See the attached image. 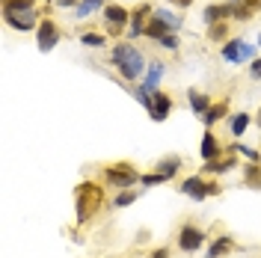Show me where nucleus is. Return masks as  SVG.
Listing matches in <instances>:
<instances>
[{
  "mask_svg": "<svg viewBox=\"0 0 261 258\" xmlns=\"http://www.w3.org/2000/svg\"><path fill=\"white\" fill-rule=\"evenodd\" d=\"M110 60H113L116 71H119L125 81L134 83V81H143V78H146L148 63H146V57L140 54L137 45H130V42H119V45L110 50Z\"/></svg>",
  "mask_w": 261,
  "mask_h": 258,
  "instance_id": "1",
  "label": "nucleus"
},
{
  "mask_svg": "<svg viewBox=\"0 0 261 258\" xmlns=\"http://www.w3.org/2000/svg\"><path fill=\"white\" fill-rule=\"evenodd\" d=\"M98 205H101V187L83 181L81 187H77V223H86L98 211Z\"/></svg>",
  "mask_w": 261,
  "mask_h": 258,
  "instance_id": "2",
  "label": "nucleus"
},
{
  "mask_svg": "<svg viewBox=\"0 0 261 258\" xmlns=\"http://www.w3.org/2000/svg\"><path fill=\"white\" fill-rule=\"evenodd\" d=\"M104 178H107L113 187H119V190H128V187H134V184L140 181V172H137L130 163H113V166L104 169Z\"/></svg>",
  "mask_w": 261,
  "mask_h": 258,
  "instance_id": "3",
  "label": "nucleus"
},
{
  "mask_svg": "<svg viewBox=\"0 0 261 258\" xmlns=\"http://www.w3.org/2000/svg\"><path fill=\"white\" fill-rule=\"evenodd\" d=\"M181 193L190 196L193 202H205L208 196H217V193H220V184H214V181L208 184L202 175H190L187 181H181Z\"/></svg>",
  "mask_w": 261,
  "mask_h": 258,
  "instance_id": "4",
  "label": "nucleus"
},
{
  "mask_svg": "<svg viewBox=\"0 0 261 258\" xmlns=\"http://www.w3.org/2000/svg\"><path fill=\"white\" fill-rule=\"evenodd\" d=\"M36 42H39V50H54L57 42H60V30H57V21L50 18H42V24L36 27Z\"/></svg>",
  "mask_w": 261,
  "mask_h": 258,
  "instance_id": "5",
  "label": "nucleus"
},
{
  "mask_svg": "<svg viewBox=\"0 0 261 258\" xmlns=\"http://www.w3.org/2000/svg\"><path fill=\"white\" fill-rule=\"evenodd\" d=\"M3 18H6V24L12 30H21V33H27V30L42 24V18H39L36 9H27V12H3Z\"/></svg>",
  "mask_w": 261,
  "mask_h": 258,
  "instance_id": "6",
  "label": "nucleus"
},
{
  "mask_svg": "<svg viewBox=\"0 0 261 258\" xmlns=\"http://www.w3.org/2000/svg\"><path fill=\"white\" fill-rule=\"evenodd\" d=\"M205 243V231L196 226H181L178 231V246L184 249V252H196L199 246Z\"/></svg>",
  "mask_w": 261,
  "mask_h": 258,
  "instance_id": "7",
  "label": "nucleus"
},
{
  "mask_svg": "<svg viewBox=\"0 0 261 258\" xmlns=\"http://www.w3.org/2000/svg\"><path fill=\"white\" fill-rule=\"evenodd\" d=\"M169 113H172V98L166 92H161V89H151V110H148V116L154 122H163Z\"/></svg>",
  "mask_w": 261,
  "mask_h": 258,
  "instance_id": "8",
  "label": "nucleus"
},
{
  "mask_svg": "<svg viewBox=\"0 0 261 258\" xmlns=\"http://www.w3.org/2000/svg\"><path fill=\"white\" fill-rule=\"evenodd\" d=\"M104 18H107V24H113V27L130 24V12L125 6H116V3H107V6H104Z\"/></svg>",
  "mask_w": 261,
  "mask_h": 258,
  "instance_id": "9",
  "label": "nucleus"
},
{
  "mask_svg": "<svg viewBox=\"0 0 261 258\" xmlns=\"http://www.w3.org/2000/svg\"><path fill=\"white\" fill-rule=\"evenodd\" d=\"M169 33H175L172 30V24H166V21H163V18H148L146 21V36L148 39H154V42H161L163 36H169Z\"/></svg>",
  "mask_w": 261,
  "mask_h": 258,
  "instance_id": "10",
  "label": "nucleus"
},
{
  "mask_svg": "<svg viewBox=\"0 0 261 258\" xmlns=\"http://www.w3.org/2000/svg\"><path fill=\"white\" fill-rule=\"evenodd\" d=\"M199 154H202V161H217V154H220V140L214 137L211 131H205V134H202Z\"/></svg>",
  "mask_w": 261,
  "mask_h": 258,
  "instance_id": "11",
  "label": "nucleus"
},
{
  "mask_svg": "<svg viewBox=\"0 0 261 258\" xmlns=\"http://www.w3.org/2000/svg\"><path fill=\"white\" fill-rule=\"evenodd\" d=\"M220 54H223L226 63H234V65L244 63V39H231V42H226Z\"/></svg>",
  "mask_w": 261,
  "mask_h": 258,
  "instance_id": "12",
  "label": "nucleus"
},
{
  "mask_svg": "<svg viewBox=\"0 0 261 258\" xmlns=\"http://www.w3.org/2000/svg\"><path fill=\"white\" fill-rule=\"evenodd\" d=\"M163 74H166V65L163 63H148V68H146V78H143V83H146L148 89H158L161 86V81H163Z\"/></svg>",
  "mask_w": 261,
  "mask_h": 258,
  "instance_id": "13",
  "label": "nucleus"
},
{
  "mask_svg": "<svg viewBox=\"0 0 261 258\" xmlns=\"http://www.w3.org/2000/svg\"><path fill=\"white\" fill-rule=\"evenodd\" d=\"M220 119H228V101H217V104H211L208 107V113L202 116V122L211 128V125H217Z\"/></svg>",
  "mask_w": 261,
  "mask_h": 258,
  "instance_id": "14",
  "label": "nucleus"
},
{
  "mask_svg": "<svg viewBox=\"0 0 261 258\" xmlns=\"http://www.w3.org/2000/svg\"><path fill=\"white\" fill-rule=\"evenodd\" d=\"M231 249H234V238L223 235V238H217V241L211 243V249H208V258H220V255H226V252H231Z\"/></svg>",
  "mask_w": 261,
  "mask_h": 258,
  "instance_id": "15",
  "label": "nucleus"
},
{
  "mask_svg": "<svg viewBox=\"0 0 261 258\" xmlns=\"http://www.w3.org/2000/svg\"><path fill=\"white\" fill-rule=\"evenodd\" d=\"M178 169H181V158H178V154H172V158H166V161L158 163V172H161V175L166 178V181L178 175Z\"/></svg>",
  "mask_w": 261,
  "mask_h": 258,
  "instance_id": "16",
  "label": "nucleus"
},
{
  "mask_svg": "<svg viewBox=\"0 0 261 258\" xmlns=\"http://www.w3.org/2000/svg\"><path fill=\"white\" fill-rule=\"evenodd\" d=\"M190 107H193L196 116H205L208 107H211V95H205V92H190Z\"/></svg>",
  "mask_w": 261,
  "mask_h": 258,
  "instance_id": "17",
  "label": "nucleus"
},
{
  "mask_svg": "<svg viewBox=\"0 0 261 258\" xmlns=\"http://www.w3.org/2000/svg\"><path fill=\"white\" fill-rule=\"evenodd\" d=\"M249 122H252V119H249V113H234V116H228V128H231V134H234V137H241V134L249 128Z\"/></svg>",
  "mask_w": 261,
  "mask_h": 258,
  "instance_id": "18",
  "label": "nucleus"
},
{
  "mask_svg": "<svg viewBox=\"0 0 261 258\" xmlns=\"http://www.w3.org/2000/svg\"><path fill=\"white\" fill-rule=\"evenodd\" d=\"M234 166H238V161H205L202 172H214V175H223V172L234 169Z\"/></svg>",
  "mask_w": 261,
  "mask_h": 258,
  "instance_id": "19",
  "label": "nucleus"
},
{
  "mask_svg": "<svg viewBox=\"0 0 261 258\" xmlns=\"http://www.w3.org/2000/svg\"><path fill=\"white\" fill-rule=\"evenodd\" d=\"M104 6H107L104 0H81L74 6V12H77V18H86V15H92V12H98V9H104Z\"/></svg>",
  "mask_w": 261,
  "mask_h": 258,
  "instance_id": "20",
  "label": "nucleus"
},
{
  "mask_svg": "<svg viewBox=\"0 0 261 258\" xmlns=\"http://www.w3.org/2000/svg\"><path fill=\"white\" fill-rule=\"evenodd\" d=\"M36 9V0H3V12H27Z\"/></svg>",
  "mask_w": 261,
  "mask_h": 258,
  "instance_id": "21",
  "label": "nucleus"
},
{
  "mask_svg": "<svg viewBox=\"0 0 261 258\" xmlns=\"http://www.w3.org/2000/svg\"><path fill=\"white\" fill-rule=\"evenodd\" d=\"M226 36H228V24L226 21L208 24V39H211V42H226Z\"/></svg>",
  "mask_w": 261,
  "mask_h": 258,
  "instance_id": "22",
  "label": "nucleus"
},
{
  "mask_svg": "<svg viewBox=\"0 0 261 258\" xmlns=\"http://www.w3.org/2000/svg\"><path fill=\"white\" fill-rule=\"evenodd\" d=\"M231 151H241V154H244V158H249L252 163H258V161H261V151H258V148H249V145L234 143V145H231Z\"/></svg>",
  "mask_w": 261,
  "mask_h": 258,
  "instance_id": "23",
  "label": "nucleus"
},
{
  "mask_svg": "<svg viewBox=\"0 0 261 258\" xmlns=\"http://www.w3.org/2000/svg\"><path fill=\"white\" fill-rule=\"evenodd\" d=\"M81 42L86 45V48H101V45H104L107 39H104L101 33H83V36H81Z\"/></svg>",
  "mask_w": 261,
  "mask_h": 258,
  "instance_id": "24",
  "label": "nucleus"
},
{
  "mask_svg": "<svg viewBox=\"0 0 261 258\" xmlns=\"http://www.w3.org/2000/svg\"><path fill=\"white\" fill-rule=\"evenodd\" d=\"M137 196H140V190H125V193L116 196V208H128L130 202H137Z\"/></svg>",
  "mask_w": 261,
  "mask_h": 258,
  "instance_id": "25",
  "label": "nucleus"
},
{
  "mask_svg": "<svg viewBox=\"0 0 261 258\" xmlns=\"http://www.w3.org/2000/svg\"><path fill=\"white\" fill-rule=\"evenodd\" d=\"M244 172H246V184H252V187H261V169L255 166V163H249Z\"/></svg>",
  "mask_w": 261,
  "mask_h": 258,
  "instance_id": "26",
  "label": "nucleus"
},
{
  "mask_svg": "<svg viewBox=\"0 0 261 258\" xmlns=\"http://www.w3.org/2000/svg\"><path fill=\"white\" fill-rule=\"evenodd\" d=\"M154 15H158V18H163L166 24H172V30H175V33L181 30V21H178V18H175V15H172L169 9H154Z\"/></svg>",
  "mask_w": 261,
  "mask_h": 258,
  "instance_id": "27",
  "label": "nucleus"
},
{
  "mask_svg": "<svg viewBox=\"0 0 261 258\" xmlns=\"http://www.w3.org/2000/svg\"><path fill=\"white\" fill-rule=\"evenodd\" d=\"M166 178L161 175V172H148V175H140V184L143 187H154V184H163Z\"/></svg>",
  "mask_w": 261,
  "mask_h": 258,
  "instance_id": "28",
  "label": "nucleus"
},
{
  "mask_svg": "<svg viewBox=\"0 0 261 258\" xmlns=\"http://www.w3.org/2000/svg\"><path fill=\"white\" fill-rule=\"evenodd\" d=\"M161 48H166V50H178V36H175V33L163 36V39H161Z\"/></svg>",
  "mask_w": 261,
  "mask_h": 258,
  "instance_id": "29",
  "label": "nucleus"
},
{
  "mask_svg": "<svg viewBox=\"0 0 261 258\" xmlns=\"http://www.w3.org/2000/svg\"><path fill=\"white\" fill-rule=\"evenodd\" d=\"M249 78H252V81H261V57L252 60V65H249Z\"/></svg>",
  "mask_w": 261,
  "mask_h": 258,
  "instance_id": "30",
  "label": "nucleus"
},
{
  "mask_svg": "<svg viewBox=\"0 0 261 258\" xmlns=\"http://www.w3.org/2000/svg\"><path fill=\"white\" fill-rule=\"evenodd\" d=\"M169 3H172L175 9H190V6H193V0H169Z\"/></svg>",
  "mask_w": 261,
  "mask_h": 258,
  "instance_id": "31",
  "label": "nucleus"
},
{
  "mask_svg": "<svg viewBox=\"0 0 261 258\" xmlns=\"http://www.w3.org/2000/svg\"><path fill=\"white\" fill-rule=\"evenodd\" d=\"M60 9H71V6H77V0H54Z\"/></svg>",
  "mask_w": 261,
  "mask_h": 258,
  "instance_id": "32",
  "label": "nucleus"
},
{
  "mask_svg": "<svg viewBox=\"0 0 261 258\" xmlns=\"http://www.w3.org/2000/svg\"><path fill=\"white\" fill-rule=\"evenodd\" d=\"M151 258H169V249H166V246H163V249H154Z\"/></svg>",
  "mask_w": 261,
  "mask_h": 258,
  "instance_id": "33",
  "label": "nucleus"
},
{
  "mask_svg": "<svg viewBox=\"0 0 261 258\" xmlns=\"http://www.w3.org/2000/svg\"><path fill=\"white\" fill-rule=\"evenodd\" d=\"M244 3L252 9V12H255V9H261V0H244Z\"/></svg>",
  "mask_w": 261,
  "mask_h": 258,
  "instance_id": "34",
  "label": "nucleus"
},
{
  "mask_svg": "<svg viewBox=\"0 0 261 258\" xmlns=\"http://www.w3.org/2000/svg\"><path fill=\"white\" fill-rule=\"evenodd\" d=\"M255 122H258V128H261V107H258V119H255Z\"/></svg>",
  "mask_w": 261,
  "mask_h": 258,
  "instance_id": "35",
  "label": "nucleus"
},
{
  "mask_svg": "<svg viewBox=\"0 0 261 258\" xmlns=\"http://www.w3.org/2000/svg\"><path fill=\"white\" fill-rule=\"evenodd\" d=\"M258 48H261V33H258Z\"/></svg>",
  "mask_w": 261,
  "mask_h": 258,
  "instance_id": "36",
  "label": "nucleus"
}]
</instances>
